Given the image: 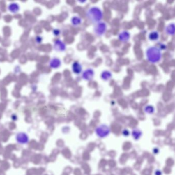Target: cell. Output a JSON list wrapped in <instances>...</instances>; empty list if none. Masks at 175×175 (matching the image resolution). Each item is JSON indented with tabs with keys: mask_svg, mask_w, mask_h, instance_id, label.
<instances>
[{
	"mask_svg": "<svg viewBox=\"0 0 175 175\" xmlns=\"http://www.w3.org/2000/svg\"><path fill=\"white\" fill-rule=\"evenodd\" d=\"M86 17L90 22L97 24L103 19V13L98 7H91L86 11Z\"/></svg>",
	"mask_w": 175,
	"mask_h": 175,
	"instance_id": "1",
	"label": "cell"
},
{
	"mask_svg": "<svg viewBox=\"0 0 175 175\" xmlns=\"http://www.w3.org/2000/svg\"><path fill=\"white\" fill-rule=\"evenodd\" d=\"M146 56L151 63H158L162 58L161 50L157 46L149 47L146 50Z\"/></svg>",
	"mask_w": 175,
	"mask_h": 175,
	"instance_id": "2",
	"label": "cell"
},
{
	"mask_svg": "<svg viewBox=\"0 0 175 175\" xmlns=\"http://www.w3.org/2000/svg\"><path fill=\"white\" fill-rule=\"evenodd\" d=\"M107 30V25L104 22H99L97 24H96L93 31L96 35L98 36H102V35H104Z\"/></svg>",
	"mask_w": 175,
	"mask_h": 175,
	"instance_id": "3",
	"label": "cell"
},
{
	"mask_svg": "<svg viewBox=\"0 0 175 175\" xmlns=\"http://www.w3.org/2000/svg\"><path fill=\"white\" fill-rule=\"evenodd\" d=\"M96 132L100 138H104L109 135L110 132V129L108 126L102 124L97 128L96 130Z\"/></svg>",
	"mask_w": 175,
	"mask_h": 175,
	"instance_id": "4",
	"label": "cell"
},
{
	"mask_svg": "<svg viewBox=\"0 0 175 175\" xmlns=\"http://www.w3.org/2000/svg\"><path fill=\"white\" fill-rule=\"evenodd\" d=\"M16 140L20 144H25L28 143L29 138L27 135L25 133L19 132L16 136Z\"/></svg>",
	"mask_w": 175,
	"mask_h": 175,
	"instance_id": "5",
	"label": "cell"
},
{
	"mask_svg": "<svg viewBox=\"0 0 175 175\" xmlns=\"http://www.w3.org/2000/svg\"><path fill=\"white\" fill-rule=\"evenodd\" d=\"M95 72L91 68H88L83 71L82 74V78L85 80L91 81L93 79Z\"/></svg>",
	"mask_w": 175,
	"mask_h": 175,
	"instance_id": "6",
	"label": "cell"
},
{
	"mask_svg": "<svg viewBox=\"0 0 175 175\" xmlns=\"http://www.w3.org/2000/svg\"><path fill=\"white\" fill-rule=\"evenodd\" d=\"M130 35L128 31L126 30H124L121 31V33H119L118 35V38H119L120 41H121L122 42L125 43L127 42L128 40H130Z\"/></svg>",
	"mask_w": 175,
	"mask_h": 175,
	"instance_id": "7",
	"label": "cell"
},
{
	"mask_svg": "<svg viewBox=\"0 0 175 175\" xmlns=\"http://www.w3.org/2000/svg\"><path fill=\"white\" fill-rule=\"evenodd\" d=\"M54 48L57 51L63 52L66 50V45L62 41L58 40L54 42Z\"/></svg>",
	"mask_w": 175,
	"mask_h": 175,
	"instance_id": "8",
	"label": "cell"
},
{
	"mask_svg": "<svg viewBox=\"0 0 175 175\" xmlns=\"http://www.w3.org/2000/svg\"><path fill=\"white\" fill-rule=\"evenodd\" d=\"M72 69L75 74H80L82 71V65L78 62H75L72 65Z\"/></svg>",
	"mask_w": 175,
	"mask_h": 175,
	"instance_id": "9",
	"label": "cell"
},
{
	"mask_svg": "<svg viewBox=\"0 0 175 175\" xmlns=\"http://www.w3.org/2000/svg\"><path fill=\"white\" fill-rule=\"evenodd\" d=\"M160 37V34L156 30H153L149 34V39L151 41H156L158 40Z\"/></svg>",
	"mask_w": 175,
	"mask_h": 175,
	"instance_id": "10",
	"label": "cell"
},
{
	"mask_svg": "<svg viewBox=\"0 0 175 175\" xmlns=\"http://www.w3.org/2000/svg\"><path fill=\"white\" fill-rule=\"evenodd\" d=\"M165 30L167 35H171V36L174 35V33H175V24L174 23H171V24H169L167 26H166Z\"/></svg>",
	"mask_w": 175,
	"mask_h": 175,
	"instance_id": "11",
	"label": "cell"
},
{
	"mask_svg": "<svg viewBox=\"0 0 175 175\" xmlns=\"http://www.w3.org/2000/svg\"><path fill=\"white\" fill-rule=\"evenodd\" d=\"M50 67H52L53 68H58L60 66L61 62L60 60L59 59L54 58L50 61Z\"/></svg>",
	"mask_w": 175,
	"mask_h": 175,
	"instance_id": "12",
	"label": "cell"
},
{
	"mask_svg": "<svg viewBox=\"0 0 175 175\" xmlns=\"http://www.w3.org/2000/svg\"><path fill=\"white\" fill-rule=\"evenodd\" d=\"M101 77L102 79L104 81H108L110 80L112 77V74L110 71L108 70H104L102 73Z\"/></svg>",
	"mask_w": 175,
	"mask_h": 175,
	"instance_id": "13",
	"label": "cell"
},
{
	"mask_svg": "<svg viewBox=\"0 0 175 175\" xmlns=\"http://www.w3.org/2000/svg\"><path fill=\"white\" fill-rule=\"evenodd\" d=\"M8 9L13 13H17L19 10V6L17 3H11L8 6Z\"/></svg>",
	"mask_w": 175,
	"mask_h": 175,
	"instance_id": "14",
	"label": "cell"
},
{
	"mask_svg": "<svg viewBox=\"0 0 175 175\" xmlns=\"http://www.w3.org/2000/svg\"><path fill=\"white\" fill-rule=\"evenodd\" d=\"M71 22L74 26H79L82 23V19L79 17L75 16L71 18Z\"/></svg>",
	"mask_w": 175,
	"mask_h": 175,
	"instance_id": "15",
	"label": "cell"
},
{
	"mask_svg": "<svg viewBox=\"0 0 175 175\" xmlns=\"http://www.w3.org/2000/svg\"><path fill=\"white\" fill-rule=\"evenodd\" d=\"M144 111L147 114H153L154 112V108H153V106H151V105H147L144 108Z\"/></svg>",
	"mask_w": 175,
	"mask_h": 175,
	"instance_id": "16",
	"label": "cell"
},
{
	"mask_svg": "<svg viewBox=\"0 0 175 175\" xmlns=\"http://www.w3.org/2000/svg\"><path fill=\"white\" fill-rule=\"evenodd\" d=\"M141 135V132L139 131L138 130H134L132 132V136L136 139H138Z\"/></svg>",
	"mask_w": 175,
	"mask_h": 175,
	"instance_id": "17",
	"label": "cell"
},
{
	"mask_svg": "<svg viewBox=\"0 0 175 175\" xmlns=\"http://www.w3.org/2000/svg\"><path fill=\"white\" fill-rule=\"evenodd\" d=\"M54 35H59L60 34V30L56 29V30L54 31Z\"/></svg>",
	"mask_w": 175,
	"mask_h": 175,
	"instance_id": "18",
	"label": "cell"
}]
</instances>
